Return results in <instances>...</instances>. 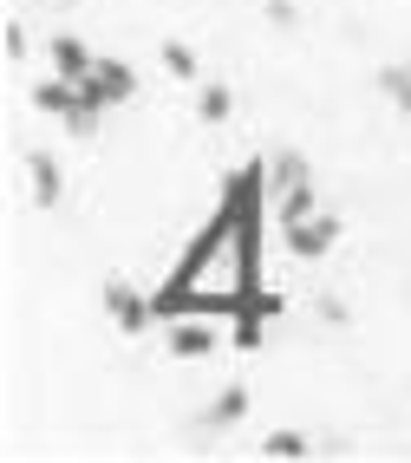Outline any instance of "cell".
<instances>
[{
	"instance_id": "1",
	"label": "cell",
	"mask_w": 411,
	"mask_h": 463,
	"mask_svg": "<svg viewBox=\"0 0 411 463\" xmlns=\"http://www.w3.org/2000/svg\"><path fill=\"white\" fill-rule=\"evenodd\" d=\"M339 235H346L339 215L313 209V215H301V222H281V249H288L294 261H327V255L339 249Z\"/></svg>"
},
{
	"instance_id": "2",
	"label": "cell",
	"mask_w": 411,
	"mask_h": 463,
	"mask_svg": "<svg viewBox=\"0 0 411 463\" xmlns=\"http://www.w3.org/2000/svg\"><path fill=\"white\" fill-rule=\"evenodd\" d=\"M99 300H105V314H111V326H118L124 339H144V333L157 326V300H150V294H138L131 281H124V274H105Z\"/></svg>"
},
{
	"instance_id": "3",
	"label": "cell",
	"mask_w": 411,
	"mask_h": 463,
	"mask_svg": "<svg viewBox=\"0 0 411 463\" xmlns=\"http://www.w3.org/2000/svg\"><path fill=\"white\" fill-rule=\"evenodd\" d=\"M79 91H85V99H99L105 111H118V105H131V99H138V72L124 66V59H99V66L79 79Z\"/></svg>"
},
{
	"instance_id": "4",
	"label": "cell",
	"mask_w": 411,
	"mask_h": 463,
	"mask_svg": "<svg viewBox=\"0 0 411 463\" xmlns=\"http://www.w3.org/2000/svg\"><path fill=\"white\" fill-rule=\"evenodd\" d=\"M242 418H248V385H223L196 418H189V430H196V438H229Z\"/></svg>"
},
{
	"instance_id": "5",
	"label": "cell",
	"mask_w": 411,
	"mask_h": 463,
	"mask_svg": "<svg viewBox=\"0 0 411 463\" xmlns=\"http://www.w3.org/2000/svg\"><path fill=\"white\" fill-rule=\"evenodd\" d=\"M26 190H33V209H59V203H66V170H59V157H53V150H26Z\"/></svg>"
},
{
	"instance_id": "6",
	"label": "cell",
	"mask_w": 411,
	"mask_h": 463,
	"mask_svg": "<svg viewBox=\"0 0 411 463\" xmlns=\"http://www.w3.org/2000/svg\"><path fill=\"white\" fill-rule=\"evenodd\" d=\"M164 353H170V359H203V353H215V333L203 326V314L164 320Z\"/></svg>"
},
{
	"instance_id": "7",
	"label": "cell",
	"mask_w": 411,
	"mask_h": 463,
	"mask_svg": "<svg viewBox=\"0 0 411 463\" xmlns=\"http://www.w3.org/2000/svg\"><path fill=\"white\" fill-rule=\"evenodd\" d=\"M46 59H53V72H59V79H85L91 66H99V52H91V46H85L79 33H53Z\"/></svg>"
},
{
	"instance_id": "8",
	"label": "cell",
	"mask_w": 411,
	"mask_h": 463,
	"mask_svg": "<svg viewBox=\"0 0 411 463\" xmlns=\"http://www.w3.org/2000/svg\"><path fill=\"white\" fill-rule=\"evenodd\" d=\"M313 450H320V444H313L307 430H288V424L262 438V457H268V463H301V457H313Z\"/></svg>"
},
{
	"instance_id": "9",
	"label": "cell",
	"mask_w": 411,
	"mask_h": 463,
	"mask_svg": "<svg viewBox=\"0 0 411 463\" xmlns=\"http://www.w3.org/2000/svg\"><path fill=\"white\" fill-rule=\"evenodd\" d=\"M372 85H378V99H386L398 118H411V66H405V59H398V66H378Z\"/></svg>"
},
{
	"instance_id": "10",
	"label": "cell",
	"mask_w": 411,
	"mask_h": 463,
	"mask_svg": "<svg viewBox=\"0 0 411 463\" xmlns=\"http://www.w3.org/2000/svg\"><path fill=\"white\" fill-rule=\"evenodd\" d=\"M196 118H203V125H229V118H235V91L223 79H203L196 85Z\"/></svg>"
},
{
	"instance_id": "11",
	"label": "cell",
	"mask_w": 411,
	"mask_h": 463,
	"mask_svg": "<svg viewBox=\"0 0 411 463\" xmlns=\"http://www.w3.org/2000/svg\"><path fill=\"white\" fill-rule=\"evenodd\" d=\"M72 105H79V85H72V79H59V72H53V79H40V85H33V111L66 118Z\"/></svg>"
},
{
	"instance_id": "12",
	"label": "cell",
	"mask_w": 411,
	"mask_h": 463,
	"mask_svg": "<svg viewBox=\"0 0 411 463\" xmlns=\"http://www.w3.org/2000/svg\"><path fill=\"white\" fill-rule=\"evenodd\" d=\"M157 59H164V72H170V79H183V85H203V59L189 52L183 40H164V46H157Z\"/></svg>"
},
{
	"instance_id": "13",
	"label": "cell",
	"mask_w": 411,
	"mask_h": 463,
	"mask_svg": "<svg viewBox=\"0 0 411 463\" xmlns=\"http://www.w3.org/2000/svg\"><path fill=\"white\" fill-rule=\"evenodd\" d=\"M268 183H274V196L294 190V183H307V157H301V150H274V157H268Z\"/></svg>"
},
{
	"instance_id": "14",
	"label": "cell",
	"mask_w": 411,
	"mask_h": 463,
	"mask_svg": "<svg viewBox=\"0 0 411 463\" xmlns=\"http://www.w3.org/2000/svg\"><path fill=\"white\" fill-rule=\"evenodd\" d=\"M320 203H313V183H294V190H281V222H301V215H313Z\"/></svg>"
},
{
	"instance_id": "15",
	"label": "cell",
	"mask_w": 411,
	"mask_h": 463,
	"mask_svg": "<svg viewBox=\"0 0 411 463\" xmlns=\"http://www.w3.org/2000/svg\"><path fill=\"white\" fill-rule=\"evenodd\" d=\"M0 52H7V66H26V26L14 14L0 20Z\"/></svg>"
},
{
	"instance_id": "16",
	"label": "cell",
	"mask_w": 411,
	"mask_h": 463,
	"mask_svg": "<svg viewBox=\"0 0 411 463\" xmlns=\"http://www.w3.org/2000/svg\"><path fill=\"white\" fill-rule=\"evenodd\" d=\"M268 26H281V33H294V26H301V7H294V0H268Z\"/></svg>"
},
{
	"instance_id": "17",
	"label": "cell",
	"mask_w": 411,
	"mask_h": 463,
	"mask_svg": "<svg viewBox=\"0 0 411 463\" xmlns=\"http://www.w3.org/2000/svg\"><path fill=\"white\" fill-rule=\"evenodd\" d=\"M320 320H327V326H346V320H353V314H346V300H333V294H320Z\"/></svg>"
}]
</instances>
